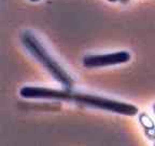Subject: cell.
Here are the masks:
<instances>
[{"instance_id": "obj_5", "label": "cell", "mask_w": 155, "mask_h": 146, "mask_svg": "<svg viewBox=\"0 0 155 146\" xmlns=\"http://www.w3.org/2000/svg\"><path fill=\"white\" fill-rule=\"evenodd\" d=\"M30 1H32V2H37V1H39V0H30Z\"/></svg>"}, {"instance_id": "obj_1", "label": "cell", "mask_w": 155, "mask_h": 146, "mask_svg": "<svg viewBox=\"0 0 155 146\" xmlns=\"http://www.w3.org/2000/svg\"><path fill=\"white\" fill-rule=\"evenodd\" d=\"M19 94L24 99H43V100H59L73 102L91 108L107 110L125 116H136L138 108L133 104L121 102L116 100H110L100 95L88 94V93L73 92L71 89H48L42 87H23L19 90Z\"/></svg>"}, {"instance_id": "obj_6", "label": "cell", "mask_w": 155, "mask_h": 146, "mask_svg": "<svg viewBox=\"0 0 155 146\" xmlns=\"http://www.w3.org/2000/svg\"><path fill=\"white\" fill-rule=\"evenodd\" d=\"M109 1H111V2H115V1H117V0H109Z\"/></svg>"}, {"instance_id": "obj_2", "label": "cell", "mask_w": 155, "mask_h": 146, "mask_svg": "<svg viewBox=\"0 0 155 146\" xmlns=\"http://www.w3.org/2000/svg\"><path fill=\"white\" fill-rule=\"evenodd\" d=\"M21 40L30 54L43 65V67L51 74V76H53L56 81L61 83L66 89H71L73 87L74 82L71 76L52 57L51 54L46 51V49L35 37L34 34L30 32H24L21 36Z\"/></svg>"}, {"instance_id": "obj_3", "label": "cell", "mask_w": 155, "mask_h": 146, "mask_svg": "<svg viewBox=\"0 0 155 146\" xmlns=\"http://www.w3.org/2000/svg\"><path fill=\"white\" fill-rule=\"evenodd\" d=\"M130 53L127 51H117L113 53L87 55L83 57V66L86 68L106 67V66L124 64L130 60Z\"/></svg>"}, {"instance_id": "obj_4", "label": "cell", "mask_w": 155, "mask_h": 146, "mask_svg": "<svg viewBox=\"0 0 155 146\" xmlns=\"http://www.w3.org/2000/svg\"><path fill=\"white\" fill-rule=\"evenodd\" d=\"M121 1H122V2H124V3H125V2H127V1H128V0H121Z\"/></svg>"}]
</instances>
